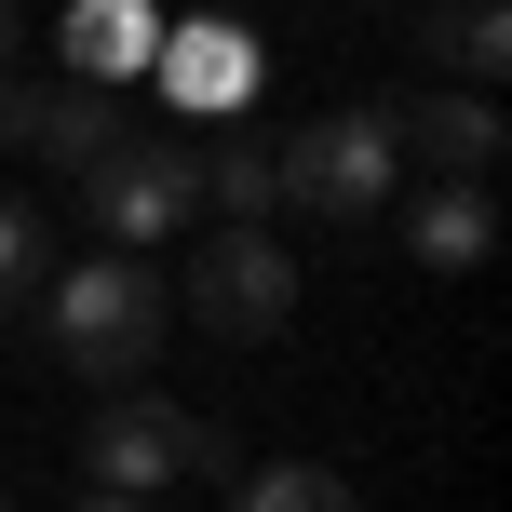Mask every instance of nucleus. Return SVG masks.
<instances>
[{"instance_id":"423d86ee","label":"nucleus","mask_w":512,"mask_h":512,"mask_svg":"<svg viewBox=\"0 0 512 512\" xmlns=\"http://www.w3.org/2000/svg\"><path fill=\"white\" fill-rule=\"evenodd\" d=\"M149 81L189 108V122H243V108H256V41H243L230 14H176L149 41Z\"/></svg>"},{"instance_id":"9d476101","label":"nucleus","mask_w":512,"mask_h":512,"mask_svg":"<svg viewBox=\"0 0 512 512\" xmlns=\"http://www.w3.org/2000/svg\"><path fill=\"white\" fill-rule=\"evenodd\" d=\"M149 41H162V0H68V81H149Z\"/></svg>"},{"instance_id":"39448f33","label":"nucleus","mask_w":512,"mask_h":512,"mask_svg":"<svg viewBox=\"0 0 512 512\" xmlns=\"http://www.w3.org/2000/svg\"><path fill=\"white\" fill-rule=\"evenodd\" d=\"M176 324L230 337V351L283 337L297 324V256H283L270 230H203V256H189V283H176Z\"/></svg>"},{"instance_id":"9b49d317","label":"nucleus","mask_w":512,"mask_h":512,"mask_svg":"<svg viewBox=\"0 0 512 512\" xmlns=\"http://www.w3.org/2000/svg\"><path fill=\"white\" fill-rule=\"evenodd\" d=\"M405 256H418V270H486V256H499V203H486V189H418V203H405Z\"/></svg>"},{"instance_id":"ddd939ff","label":"nucleus","mask_w":512,"mask_h":512,"mask_svg":"<svg viewBox=\"0 0 512 512\" xmlns=\"http://www.w3.org/2000/svg\"><path fill=\"white\" fill-rule=\"evenodd\" d=\"M230 486H243V512H364L324 459H256V472H230Z\"/></svg>"},{"instance_id":"6e6552de","label":"nucleus","mask_w":512,"mask_h":512,"mask_svg":"<svg viewBox=\"0 0 512 512\" xmlns=\"http://www.w3.org/2000/svg\"><path fill=\"white\" fill-rule=\"evenodd\" d=\"M108 135H122V95H108V81H27V162H54V176H95Z\"/></svg>"},{"instance_id":"1a4fd4ad","label":"nucleus","mask_w":512,"mask_h":512,"mask_svg":"<svg viewBox=\"0 0 512 512\" xmlns=\"http://www.w3.org/2000/svg\"><path fill=\"white\" fill-rule=\"evenodd\" d=\"M418 68H445V95H486L512 68V14L499 0H418Z\"/></svg>"},{"instance_id":"f03ea898","label":"nucleus","mask_w":512,"mask_h":512,"mask_svg":"<svg viewBox=\"0 0 512 512\" xmlns=\"http://www.w3.org/2000/svg\"><path fill=\"white\" fill-rule=\"evenodd\" d=\"M270 176H283V203H297V216H324V230H364V216L405 189V149H391V95L297 122V135L270 149Z\"/></svg>"},{"instance_id":"f3484780","label":"nucleus","mask_w":512,"mask_h":512,"mask_svg":"<svg viewBox=\"0 0 512 512\" xmlns=\"http://www.w3.org/2000/svg\"><path fill=\"white\" fill-rule=\"evenodd\" d=\"M0 512H14V499H0Z\"/></svg>"},{"instance_id":"4468645a","label":"nucleus","mask_w":512,"mask_h":512,"mask_svg":"<svg viewBox=\"0 0 512 512\" xmlns=\"http://www.w3.org/2000/svg\"><path fill=\"white\" fill-rule=\"evenodd\" d=\"M41 216H27V203H0V310H14V297H41Z\"/></svg>"},{"instance_id":"dca6fc26","label":"nucleus","mask_w":512,"mask_h":512,"mask_svg":"<svg viewBox=\"0 0 512 512\" xmlns=\"http://www.w3.org/2000/svg\"><path fill=\"white\" fill-rule=\"evenodd\" d=\"M81 512H149V499H81Z\"/></svg>"},{"instance_id":"f8f14e48","label":"nucleus","mask_w":512,"mask_h":512,"mask_svg":"<svg viewBox=\"0 0 512 512\" xmlns=\"http://www.w3.org/2000/svg\"><path fill=\"white\" fill-rule=\"evenodd\" d=\"M203 216H216V230H256V216H283L270 135H216V149H203Z\"/></svg>"},{"instance_id":"7ed1b4c3","label":"nucleus","mask_w":512,"mask_h":512,"mask_svg":"<svg viewBox=\"0 0 512 512\" xmlns=\"http://www.w3.org/2000/svg\"><path fill=\"white\" fill-rule=\"evenodd\" d=\"M81 472H95V499H162V486H189V472H243V459H230V432H216L203 405L122 391V405L81 418Z\"/></svg>"},{"instance_id":"2eb2a0df","label":"nucleus","mask_w":512,"mask_h":512,"mask_svg":"<svg viewBox=\"0 0 512 512\" xmlns=\"http://www.w3.org/2000/svg\"><path fill=\"white\" fill-rule=\"evenodd\" d=\"M14 41H27V14H14V0H0V68H14Z\"/></svg>"},{"instance_id":"f257e3e1","label":"nucleus","mask_w":512,"mask_h":512,"mask_svg":"<svg viewBox=\"0 0 512 512\" xmlns=\"http://www.w3.org/2000/svg\"><path fill=\"white\" fill-rule=\"evenodd\" d=\"M41 337L81 364V378L135 391V378H149V351L176 337V283H162L149 256H81V270L41 283Z\"/></svg>"},{"instance_id":"0eeeda50","label":"nucleus","mask_w":512,"mask_h":512,"mask_svg":"<svg viewBox=\"0 0 512 512\" xmlns=\"http://www.w3.org/2000/svg\"><path fill=\"white\" fill-rule=\"evenodd\" d=\"M391 149L405 162H432V189H486L499 176V149H512V122H499V95H391Z\"/></svg>"},{"instance_id":"20e7f679","label":"nucleus","mask_w":512,"mask_h":512,"mask_svg":"<svg viewBox=\"0 0 512 512\" xmlns=\"http://www.w3.org/2000/svg\"><path fill=\"white\" fill-rule=\"evenodd\" d=\"M81 203H95L108 256H149V243H176L189 216H203V149H189V135H108L95 176H81Z\"/></svg>"}]
</instances>
